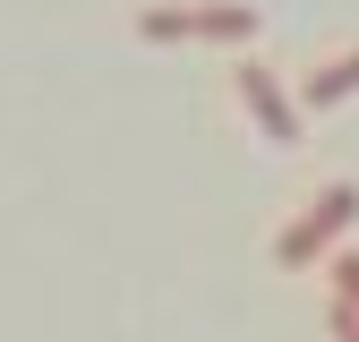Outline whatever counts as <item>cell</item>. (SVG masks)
<instances>
[{
	"label": "cell",
	"mask_w": 359,
	"mask_h": 342,
	"mask_svg": "<svg viewBox=\"0 0 359 342\" xmlns=\"http://www.w3.org/2000/svg\"><path fill=\"white\" fill-rule=\"evenodd\" d=\"M325 299L359 308V248H334V256H325Z\"/></svg>",
	"instance_id": "5"
},
{
	"label": "cell",
	"mask_w": 359,
	"mask_h": 342,
	"mask_svg": "<svg viewBox=\"0 0 359 342\" xmlns=\"http://www.w3.org/2000/svg\"><path fill=\"white\" fill-rule=\"evenodd\" d=\"M257 0H146L137 9V34L146 43H257Z\"/></svg>",
	"instance_id": "1"
},
{
	"label": "cell",
	"mask_w": 359,
	"mask_h": 342,
	"mask_svg": "<svg viewBox=\"0 0 359 342\" xmlns=\"http://www.w3.org/2000/svg\"><path fill=\"white\" fill-rule=\"evenodd\" d=\"M351 223H359V180H325V189L308 197L283 231H274V266H291V274L325 266V256L342 248V231H351Z\"/></svg>",
	"instance_id": "2"
},
{
	"label": "cell",
	"mask_w": 359,
	"mask_h": 342,
	"mask_svg": "<svg viewBox=\"0 0 359 342\" xmlns=\"http://www.w3.org/2000/svg\"><path fill=\"white\" fill-rule=\"evenodd\" d=\"M231 95H240V111L257 120V137H265V146H299V120H308V111H299V95H291V86L265 69L257 52L231 60Z\"/></svg>",
	"instance_id": "3"
},
{
	"label": "cell",
	"mask_w": 359,
	"mask_h": 342,
	"mask_svg": "<svg viewBox=\"0 0 359 342\" xmlns=\"http://www.w3.org/2000/svg\"><path fill=\"white\" fill-rule=\"evenodd\" d=\"M342 95H359V43H342V52H325V60H308V77H299V111H334Z\"/></svg>",
	"instance_id": "4"
},
{
	"label": "cell",
	"mask_w": 359,
	"mask_h": 342,
	"mask_svg": "<svg viewBox=\"0 0 359 342\" xmlns=\"http://www.w3.org/2000/svg\"><path fill=\"white\" fill-rule=\"evenodd\" d=\"M325 334H334V342H359V308H342V299H325Z\"/></svg>",
	"instance_id": "6"
}]
</instances>
